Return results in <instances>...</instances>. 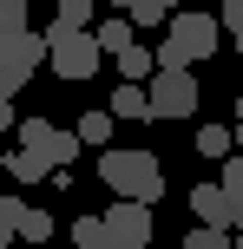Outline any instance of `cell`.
Here are the masks:
<instances>
[{
	"mask_svg": "<svg viewBox=\"0 0 243 249\" xmlns=\"http://www.w3.org/2000/svg\"><path fill=\"white\" fill-rule=\"evenodd\" d=\"M99 184H112V197H125V203H158L165 171H158L151 151H99Z\"/></svg>",
	"mask_w": 243,
	"mask_h": 249,
	"instance_id": "cell-1",
	"label": "cell"
},
{
	"mask_svg": "<svg viewBox=\"0 0 243 249\" xmlns=\"http://www.w3.org/2000/svg\"><path fill=\"white\" fill-rule=\"evenodd\" d=\"M217 26H224V20H210V13H171L165 46H158V66L191 72L197 59H210V53H217Z\"/></svg>",
	"mask_w": 243,
	"mask_h": 249,
	"instance_id": "cell-2",
	"label": "cell"
},
{
	"mask_svg": "<svg viewBox=\"0 0 243 249\" xmlns=\"http://www.w3.org/2000/svg\"><path fill=\"white\" fill-rule=\"evenodd\" d=\"M20 151H33L46 171H66V164L86 151V138H79V131H59V124H46V118H26L20 124Z\"/></svg>",
	"mask_w": 243,
	"mask_h": 249,
	"instance_id": "cell-3",
	"label": "cell"
},
{
	"mask_svg": "<svg viewBox=\"0 0 243 249\" xmlns=\"http://www.w3.org/2000/svg\"><path fill=\"white\" fill-rule=\"evenodd\" d=\"M145 92H151V118H191L197 112V79L178 72V66H158V79Z\"/></svg>",
	"mask_w": 243,
	"mask_h": 249,
	"instance_id": "cell-4",
	"label": "cell"
},
{
	"mask_svg": "<svg viewBox=\"0 0 243 249\" xmlns=\"http://www.w3.org/2000/svg\"><path fill=\"white\" fill-rule=\"evenodd\" d=\"M99 59H105L99 33H66L59 46H53V72H59V79H92Z\"/></svg>",
	"mask_w": 243,
	"mask_h": 249,
	"instance_id": "cell-5",
	"label": "cell"
},
{
	"mask_svg": "<svg viewBox=\"0 0 243 249\" xmlns=\"http://www.w3.org/2000/svg\"><path fill=\"white\" fill-rule=\"evenodd\" d=\"M105 223H112V236L125 249H145V243H151V203H125V197H118L112 210H105Z\"/></svg>",
	"mask_w": 243,
	"mask_h": 249,
	"instance_id": "cell-6",
	"label": "cell"
},
{
	"mask_svg": "<svg viewBox=\"0 0 243 249\" xmlns=\"http://www.w3.org/2000/svg\"><path fill=\"white\" fill-rule=\"evenodd\" d=\"M191 216L210 223V230H224V223H237V203H230L224 184H197V190H191Z\"/></svg>",
	"mask_w": 243,
	"mask_h": 249,
	"instance_id": "cell-7",
	"label": "cell"
},
{
	"mask_svg": "<svg viewBox=\"0 0 243 249\" xmlns=\"http://www.w3.org/2000/svg\"><path fill=\"white\" fill-rule=\"evenodd\" d=\"M46 53H53V46H46V33H33V26H26V33H13L7 46H0V59H7L13 72H26V79H33V66L46 59Z\"/></svg>",
	"mask_w": 243,
	"mask_h": 249,
	"instance_id": "cell-8",
	"label": "cell"
},
{
	"mask_svg": "<svg viewBox=\"0 0 243 249\" xmlns=\"http://www.w3.org/2000/svg\"><path fill=\"white\" fill-rule=\"evenodd\" d=\"M112 118H151V92L145 86H131V79H118V92H112V105H105Z\"/></svg>",
	"mask_w": 243,
	"mask_h": 249,
	"instance_id": "cell-9",
	"label": "cell"
},
{
	"mask_svg": "<svg viewBox=\"0 0 243 249\" xmlns=\"http://www.w3.org/2000/svg\"><path fill=\"white\" fill-rule=\"evenodd\" d=\"M73 249H125V243L112 236L105 216H79V223H73Z\"/></svg>",
	"mask_w": 243,
	"mask_h": 249,
	"instance_id": "cell-10",
	"label": "cell"
},
{
	"mask_svg": "<svg viewBox=\"0 0 243 249\" xmlns=\"http://www.w3.org/2000/svg\"><path fill=\"white\" fill-rule=\"evenodd\" d=\"M131 26H138L131 13H112V20H99V46L112 53V59H118V53H131V46H138V39H131Z\"/></svg>",
	"mask_w": 243,
	"mask_h": 249,
	"instance_id": "cell-11",
	"label": "cell"
},
{
	"mask_svg": "<svg viewBox=\"0 0 243 249\" xmlns=\"http://www.w3.org/2000/svg\"><path fill=\"white\" fill-rule=\"evenodd\" d=\"M118 79H131V86H151V79H158L151 46H131V53H118Z\"/></svg>",
	"mask_w": 243,
	"mask_h": 249,
	"instance_id": "cell-12",
	"label": "cell"
},
{
	"mask_svg": "<svg viewBox=\"0 0 243 249\" xmlns=\"http://www.w3.org/2000/svg\"><path fill=\"white\" fill-rule=\"evenodd\" d=\"M20 230H26V203L20 197H0V249L20 243Z\"/></svg>",
	"mask_w": 243,
	"mask_h": 249,
	"instance_id": "cell-13",
	"label": "cell"
},
{
	"mask_svg": "<svg viewBox=\"0 0 243 249\" xmlns=\"http://www.w3.org/2000/svg\"><path fill=\"white\" fill-rule=\"evenodd\" d=\"M230 144H237L230 124H204V131H197V151H204V158H230Z\"/></svg>",
	"mask_w": 243,
	"mask_h": 249,
	"instance_id": "cell-14",
	"label": "cell"
},
{
	"mask_svg": "<svg viewBox=\"0 0 243 249\" xmlns=\"http://www.w3.org/2000/svg\"><path fill=\"white\" fill-rule=\"evenodd\" d=\"M7 177H13V184H39V177H46V164H39L33 151H13V158H7Z\"/></svg>",
	"mask_w": 243,
	"mask_h": 249,
	"instance_id": "cell-15",
	"label": "cell"
},
{
	"mask_svg": "<svg viewBox=\"0 0 243 249\" xmlns=\"http://www.w3.org/2000/svg\"><path fill=\"white\" fill-rule=\"evenodd\" d=\"M112 124H118L112 112H86V118H79V138H86V144H92V151H99V144H105V138H112Z\"/></svg>",
	"mask_w": 243,
	"mask_h": 249,
	"instance_id": "cell-16",
	"label": "cell"
},
{
	"mask_svg": "<svg viewBox=\"0 0 243 249\" xmlns=\"http://www.w3.org/2000/svg\"><path fill=\"white\" fill-rule=\"evenodd\" d=\"M20 243H33V249H53V216H46V210H26V230H20Z\"/></svg>",
	"mask_w": 243,
	"mask_h": 249,
	"instance_id": "cell-17",
	"label": "cell"
},
{
	"mask_svg": "<svg viewBox=\"0 0 243 249\" xmlns=\"http://www.w3.org/2000/svg\"><path fill=\"white\" fill-rule=\"evenodd\" d=\"M53 20L66 26V33H86V20H92V0H59V13Z\"/></svg>",
	"mask_w": 243,
	"mask_h": 249,
	"instance_id": "cell-18",
	"label": "cell"
},
{
	"mask_svg": "<svg viewBox=\"0 0 243 249\" xmlns=\"http://www.w3.org/2000/svg\"><path fill=\"white\" fill-rule=\"evenodd\" d=\"M13 33H26V0H0V46Z\"/></svg>",
	"mask_w": 243,
	"mask_h": 249,
	"instance_id": "cell-19",
	"label": "cell"
},
{
	"mask_svg": "<svg viewBox=\"0 0 243 249\" xmlns=\"http://www.w3.org/2000/svg\"><path fill=\"white\" fill-rule=\"evenodd\" d=\"M217 184L230 190V203L243 210V151H237V158H224V177H217Z\"/></svg>",
	"mask_w": 243,
	"mask_h": 249,
	"instance_id": "cell-20",
	"label": "cell"
},
{
	"mask_svg": "<svg viewBox=\"0 0 243 249\" xmlns=\"http://www.w3.org/2000/svg\"><path fill=\"white\" fill-rule=\"evenodd\" d=\"M184 249H237V243L224 236V230H210V223H197L191 236H184Z\"/></svg>",
	"mask_w": 243,
	"mask_h": 249,
	"instance_id": "cell-21",
	"label": "cell"
},
{
	"mask_svg": "<svg viewBox=\"0 0 243 249\" xmlns=\"http://www.w3.org/2000/svg\"><path fill=\"white\" fill-rule=\"evenodd\" d=\"M131 20H138V26H171V13L151 7V0H138V7H131Z\"/></svg>",
	"mask_w": 243,
	"mask_h": 249,
	"instance_id": "cell-22",
	"label": "cell"
},
{
	"mask_svg": "<svg viewBox=\"0 0 243 249\" xmlns=\"http://www.w3.org/2000/svg\"><path fill=\"white\" fill-rule=\"evenodd\" d=\"M224 26H230V39H243V0H224V13H217Z\"/></svg>",
	"mask_w": 243,
	"mask_h": 249,
	"instance_id": "cell-23",
	"label": "cell"
},
{
	"mask_svg": "<svg viewBox=\"0 0 243 249\" xmlns=\"http://www.w3.org/2000/svg\"><path fill=\"white\" fill-rule=\"evenodd\" d=\"M20 86H26V72H13V66L0 59V99H13V92H20Z\"/></svg>",
	"mask_w": 243,
	"mask_h": 249,
	"instance_id": "cell-24",
	"label": "cell"
},
{
	"mask_svg": "<svg viewBox=\"0 0 243 249\" xmlns=\"http://www.w3.org/2000/svg\"><path fill=\"white\" fill-rule=\"evenodd\" d=\"M0 131H20V118H13V99H0Z\"/></svg>",
	"mask_w": 243,
	"mask_h": 249,
	"instance_id": "cell-25",
	"label": "cell"
},
{
	"mask_svg": "<svg viewBox=\"0 0 243 249\" xmlns=\"http://www.w3.org/2000/svg\"><path fill=\"white\" fill-rule=\"evenodd\" d=\"M151 7H165V13H178V7H184V0H151Z\"/></svg>",
	"mask_w": 243,
	"mask_h": 249,
	"instance_id": "cell-26",
	"label": "cell"
},
{
	"mask_svg": "<svg viewBox=\"0 0 243 249\" xmlns=\"http://www.w3.org/2000/svg\"><path fill=\"white\" fill-rule=\"evenodd\" d=\"M112 7H125V13H131V7H138V0H112Z\"/></svg>",
	"mask_w": 243,
	"mask_h": 249,
	"instance_id": "cell-27",
	"label": "cell"
},
{
	"mask_svg": "<svg viewBox=\"0 0 243 249\" xmlns=\"http://www.w3.org/2000/svg\"><path fill=\"white\" fill-rule=\"evenodd\" d=\"M237 131H243V99H237Z\"/></svg>",
	"mask_w": 243,
	"mask_h": 249,
	"instance_id": "cell-28",
	"label": "cell"
},
{
	"mask_svg": "<svg viewBox=\"0 0 243 249\" xmlns=\"http://www.w3.org/2000/svg\"><path fill=\"white\" fill-rule=\"evenodd\" d=\"M237 249H243V230H237Z\"/></svg>",
	"mask_w": 243,
	"mask_h": 249,
	"instance_id": "cell-29",
	"label": "cell"
},
{
	"mask_svg": "<svg viewBox=\"0 0 243 249\" xmlns=\"http://www.w3.org/2000/svg\"><path fill=\"white\" fill-rule=\"evenodd\" d=\"M237 230H243V210H237Z\"/></svg>",
	"mask_w": 243,
	"mask_h": 249,
	"instance_id": "cell-30",
	"label": "cell"
},
{
	"mask_svg": "<svg viewBox=\"0 0 243 249\" xmlns=\"http://www.w3.org/2000/svg\"><path fill=\"white\" fill-rule=\"evenodd\" d=\"M237 138H243V131H237Z\"/></svg>",
	"mask_w": 243,
	"mask_h": 249,
	"instance_id": "cell-31",
	"label": "cell"
}]
</instances>
